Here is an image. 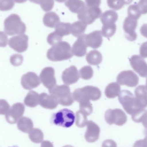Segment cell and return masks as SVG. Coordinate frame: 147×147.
<instances>
[{
	"label": "cell",
	"instance_id": "obj_1",
	"mask_svg": "<svg viewBox=\"0 0 147 147\" xmlns=\"http://www.w3.org/2000/svg\"><path fill=\"white\" fill-rule=\"evenodd\" d=\"M118 100L126 112L132 115V117L136 116L146 110L139 105L133 93L127 90L121 92Z\"/></svg>",
	"mask_w": 147,
	"mask_h": 147
},
{
	"label": "cell",
	"instance_id": "obj_2",
	"mask_svg": "<svg viewBox=\"0 0 147 147\" xmlns=\"http://www.w3.org/2000/svg\"><path fill=\"white\" fill-rule=\"evenodd\" d=\"M47 56L51 61L58 62L70 59L73 53L70 45L68 42L61 41L50 48Z\"/></svg>",
	"mask_w": 147,
	"mask_h": 147
},
{
	"label": "cell",
	"instance_id": "obj_3",
	"mask_svg": "<svg viewBox=\"0 0 147 147\" xmlns=\"http://www.w3.org/2000/svg\"><path fill=\"white\" fill-rule=\"evenodd\" d=\"M4 30L5 33L10 36L21 35L26 32V27L18 15L12 14L4 20Z\"/></svg>",
	"mask_w": 147,
	"mask_h": 147
},
{
	"label": "cell",
	"instance_id": "obj_4",
	"mask_svg": "<svg viewBox=\"0 0 147 147\" xmlns=\"http://www.w3.org/2000/svg\"><path fill=\"white\" fill-rule=\"evenodd\" d=\"M49 90L51 95L56 98L59 104L63 106H70L74 102L73 94L68 86L56 85Z\"/></svg>",
	"mask_w": 147,
	"mask_h": 147
},
{
	"label": "cell",
	"instance_id": "obj_5",
	"mask_svg": "<svg viewBox=\"0 0 147 147\" xmlns=\"http://www.w3.org/2000/svg\"><path fill=\"white\" fill-rule=\"evenodd\" d=\"M75 117L72 111L65 109L59 111L53 116L52 121L55 125L69 128L73 125Z\"/></svg>",
	"mask_w": 147,
	"mask_h": 147
},
{
	"label": "cell",
	"instance_id": "obj_6",
	"mask_svg": "<svg viewBox=\"0 0 147 147\" xmlns=\"http://www.w3.org/2000/svg\"><path fill=\"white\" fill-rule=\"evenodd\" d=\"M105 117L106 122L110 125L115 124L119 126L124 125L127 120L124 111L118 109L108 110L105 112Z\"/></svg>",
	"mask_w": 147,
	"mask_h": 147
},
{
	"label": "cell",
	"instance_id": "obj_7",
	"mask_svg": "<svg viewBox=\"0 0 147 147\" xmlns=\"http://www.w3.org/2000/svg\"><path fill=\"white\" fill-rule=\"evenodd\" d=\"M102 14V10L99 7H86L81 13L78 14V18L80 20L88 25L92 24L95 20L100 17Z\"/></svg>",
	"mask_w": 147,
	"mask_h": 147
},
{
	"label": "cell",
	"instance_id": "obj_8",
	"mask_svg": "<svg viewBox=\"0 0 147 147\" xmlns=\"http://www.w3.org/2000/svg\"><path fill=\"white\" fill-rule=\"evenodd\" d=\"M117 81L121 85L133 87L136 86L139 84V78L132 71H124L118 74Z\"/></svg>",
	"mask_w": 147,
	"mask_h": 147
},
{
	"label": "cell",
	"instance_id": "obj_9",
	"mask_svg": "<svg viewBox=\"0 0 147 147\" xmlns=\"http://www.w3.org/2000/svg\"><path fill=\"white\" fill-rule=\"evenodd\" d=\"M28 37L26 34L14 36L9 39L8 45L9 47L18 53L24 52L28 47Z\"/></svg>",
	"mask_w": 147,
	"mask_h": 147
},
{
	"label": "cell",
	"instance_id": "obj_10",
	"mask_svg": "<svg viewBox=\"0 0 147 147\" xmlns=\"http://www.w3.org/2000/svg\"><path fill=\"white\" fill-rule=\"evenodd\" d=\"M25 110L23 104L20 102L14 104L5 115L6 121L10 124H15L22 117Z\"/></svg>",
	"mask_w": 147,
	"mask_h": 147
},
{
	"label": "cell",
	"instance_id": "obj_11",
	"mask_svg": "<svg viewBox=\"0 0 147 147\" xmlns=\"http://www.w3.org/2000/svg\"><path fill=\"white\" fill-rule=\"evenodd\" d=\"M40 79L43 84L49 90L57 85L55 70L52 67H46L43 69L40 75Z\"/></svg>",
	"mask_w": 147,
	"mask_h": 147
},
{
	"label": "cell",
	"instance_id": "obj_12",
	"mask_svg": "<svg viewBox=\"0 0 147 147\" xmlns=\"http://www.w3.org/2000/svg\"><path fill=\"white\" fill-rule=\"evenodd\" d=\"M138 26L137 20L130 18L129 16L126 17L123 24V28L125 33L126 38L130 41H134L137 38V34L136 29Z\"/></svg>",
	"mask_w": 147,
	"mask_h": 147
},
{
	"label": "cell",
	"instance_id": "obj_13",
	"mask_svg": "<svg viewBox=\"0 0 147 147\" xmlns=\"http://www.w3.org/2000/svg\"><path fill=\"white\" fill-rule=\"evenodd\" d=\"M129 61L132 68L141 77H147V63L142 57L139 55H134L129 59Z\"/></svg>",
	"mask_w": 147,
	"mask_h": 147
},
{
	"label": "cell",
	"instance_id": "obj_14",
	"mask_svg": "<svg viewBox=\"0 0 147 147\" xmlns=\"http://www.w3.org/2000/svg\"><path fill=\"white\" fill-rule=\"evenodd\" d=\"M21 84L23 88L30 90L40 85V79L34 72H28L22 77Z\"/></svg>",
	"mask_w": 147,
	"mask_h": 147
},
{
	"label": "cell",
	"instance_id": "obj_15",
	"mask_svg": "<svg viewBox=\"0 0 147 147\" xmlns=\"http://www.w3.org/2000/svg\"><path fill=\"white\" fill-rule=\"evenodd\" d=\"M86 126L87 129L85 134L86 140L90 143L95 142L99 138L100 128L98 125L91 121L87 122Z\"/></svg>",
	"mask_w": 147,
	"mask_h": 147
},
{
	"label": "cell",
	"instance_id": "obj_16",
	"mask_svg": "<svg viewBox=\"0 0 147 147\" xmlns=\"http://www.w3.org/2000/svg\"><path fill=\"white\" fill-rule=\"evenodd\" d=\"M80 75L75 66H70L63 71L62 75L63 82L67 85H70L78 82Z\"/></svg>",
	"mask_w": 147,
	"mask_h": 147
},
{
	"label": "cell",
	"instance_id": "obj_17",
	"mask_svg": "<svg viewBox=\"0 0 147 147\" xmlns=\"http://www.w3.org/2000/svg\"><path fill=\"white\" fill-rule=\"evenodd\" d=\"M86 42L87 47L93 49L99 48L102 43V34L100 31H95L85 34Z\"/></svg>",
	"mask_w": 147,
	"mask_h": 147
},
{
	"label": "cell",
	"instance_id": "obj_18",
	"mask_svg": "<svg viewBox=\"0 0 147 147\" xmlns=\"http://www.w3.org/2000/svg\"><path fill=\"white\" fill-rule=\"evenodd\" d=\"M87 47L85 34H83L78 38L73 45L71 49L73 55L78 57H84L86 54Z\"/></svg>",
	"mask_w": 147,
	"mask_h": 147
},
{
	"label": "cell",
	"instance_id": "obj_19",
	"mask_svg": "<svg viewBox=\"0 0 147 147\" xmlns=\"http://www.w3.org/2000/svg\"><path fill=\"white\" fill-rule=\"evenodd\" d=\"M38 104L45 109H54L57 107L59 103L51 95L44 92L39 95Z\"/></svg>",
	"mask_w": 147,
	"mask_h": 147
},
{
	"label": "cell",
	"instance_id": "obj_20",
	"mask_svg": "<svg viewBox=\"0 0 147 147\" xmlns=\"http://www.w3.org/2000/svg\"><path fill=\"white\" fill-rule=\"evenodd\" d=\"M136 98L138 103L142 108L147 107V90L146 86L140 85L135 90Z\"/></svg>",
	"mask_w": 147,
	"mask_h": 147
},
{
	"label": "cell",
	"instance_id": "obj_21",
	"mask_svg": "<svg viewBox=\"0 0 147 147\" xmlns=\"http://www.w3.org/2000/svg\"><path fill=\"white\" fill-rule=\"evenodd\" d=\"M43 23L46 26L49 28H56L60 22L59 16L55 12L46 13L43 17Z\"/></svg>",
	"mask_w": 147,
	"mask_h": 147
},
{
	"label": "cell",
	"instance_id": "obj_22",
	"mask_svg": "<svg viewBox=\"0 0 147 147\" xmlns=\"http://www.w3.org/2000/svg\"><path fill=\"white\" fill-rule=\"evenodd\" d=\"M65 5L72 13L79 14L85 8V3L81 0H66Z\"/></svg>",
	"mask_w": 147,
	"mask_h": 147
},
{
	"label": "cell",
	"instance_id": "obj_23",
	"mask_svg": "<svg viewBox=\"0 0 147 147\" xmlns=\"http://www.w3.org/2000/svg\"><path fill=\"white\" fill-rule=\"evenodd\" d=\"M100 20L103 25L115 24L118 20V14L114 10H107L102 14Z\"/></svg>",
	"mask_w": 147,
	"mask_h": 147
},
{
	"label": "cell",
	"instance_id": "obj_24",
	"mask_svg": "<svg viewBox=\"0 0 147 147\" xmlns=\"http://www.w3.org/2000/svg\"><path fill=\"white\" fill-rule=\"evenodd\" d=\"M17 128L23 133H29L33 129V123L30 118L22 117L18 121Z\"/></svg>",
	"mask_w": 147,
	"mask_h": 147
},
{
	"label": "cell",
	"instance_id": "obj_25",
	"mask_svg": "<svg viewBox=\"0 0 147 147\" xmlns=\"http://www.w3.org/2000/svg\"><path fill=\"white\" fill-rule=\"evenodd\" d=\"M121 92V86L116 82L109 84L105 90V95L108 98H115L119 96Z\"/></svg>",
	"mask_w": 147,
	"mask_h": 147
},
{
	"label": "cell",
	"instance_id": "obj_26",
	"mask_svg": "<svg viewBox=\"0 0 147 147\" xmlns=\"http://www.w3.org/2000/svg\"><path fill=\"white\" fill-rule=\"evenodd\" d=\"M87 25L81 22L78 21L74 22L71 26V32L75 37H79L84 34Z\"/></svg>",
	"mask_w": 147,
	"mask_h": 147
},
{
	"label": "cell",
	"instance_id": "obj_27",
	"mask_svg": "<svg viewBox=\"0 0 147 147\" xmlns=\"http://www.w3.org/2000/svg\"><path fill=\"white\" fill-rule=\"evenodd\" d=\"M102 54L96 50L91 51L86 56V60L90 65H97L100 64L102 62Z\"/></svg>",
	"mask_w": 147,
	"mask_h": 147
},
{
	"label": "cell",
	"instance_id": "obj_28",
	"mask_svg": "<svg viewBox=\"0 0 147 147\" xmlns=\"http://www.w3.org/2000/svg\"><path fill=\"white\" fill-rule=\"evenodd\" d=\"M38 93L34 91L28 92L24 99V103L28 107L34 108L38 104Z\"/></svg>",
	"mask_w": 147,
	"mask_h": 147
},
{
	"label": "cell",
	"instance_id": "obj_29",
	"mask_svg": "<svg viewBox=\"0 0 147 147\" xmlns=\"http://www.w3.org/2000/svg\"><path fill=\"white\" fill-rule=\"evenodd\" d=\"M83 88L90 100L97 101L101 97V91L97 87L92 86H87Z\"/></svg>",
	"mask_w": 147,
	"mask_h": 147
},
{
	"label": "cell",
	"instance_id": "obj_30",
	"mask_svg": "<svg viewBox=\"0 0 147 147\" xmlns=\"http://www.w3.org/2000/svg\"><path fill=\"white\" fill-rule=\"evenodd\" d=\"M71 24L68 22H59L55 28V32L62 37L68 35L71 33Z\"/></svg>",
	"mask_w": 147,
	"mask_h": 147
},
{
	"label": "cell",
	"instance_id": "obj_31",
	"mask_svg": "<svg viewBox=\"0 0 147 147\" xmlns=\"http://www.w3.org/2000/svg\"><path fill=\"white\" fill-rule=\"evenodd\" d=\"M28 134L29 139L34 143H40L44 140V134L39 129H33Z\"/></svg>",
	"mask_w": 147,
	"mask_h": 147
},
{
	"label": "cell",
	"instance_id": "obj_32",
	"mask_svg": "<svg viewBox=\"0 0 147 147\" xmlns=\"http://www.w3.org/2000/svg\"><path fill=\"white\" fill-rule=\"evenodd\" d=\"M117 26L115 24L103 25L102 27V34L105 38H109L112 37L115 33Z\"/></svg>",
	"mask_w": 147,
	"mask_h": 147
},
{
	"label": "cell",
	"instance_id": "obj_33",
	"mask_svg": "<svg viewBox=\"0 0 147 147\" xmlns=\"http://www.w3.org/2000/svg\"><path fill=\"white\" fill-rule=\"evenodd\" d=\"M128 16L132 19L138 20L141 16L142 13L137 4L131 5L128 8Z\"/></svg>",
	"mask_w": 147,
	"mask_h": 147
},
{
	"label": "cell",
	"instance_id": "obj_34",
	"mask_svg": "<svg viewBox=\"0 0 147 147\" xmlns=\"http://www.w3.org/2000/svg\"><path fill=\"white\" fill-rule=\"evenodd\" d=\"M76 125L79 127H84L87 124V115L79 110L76 112Z\"/></svg>",
	"mask_w": 147,
	"mask_h": 147
},
{
	"label": "cell",
	"instance_id": "obj_35",
	"mask_svg": "<svg viewBox=\"0 0 147 147\" xmlns=\"http://www.w3.org/2000/svg\"><path fill=\"white\" fill-rule=\"evenodd\" d=\"M80 78L85 80L90 79L93 74V71L90 66H85L80 69L79 71Z\"/></svg>",
	"mask_w": 147,
	"mask_h": 147
},
{
	"label": "cell",
	"instance_id": "obj_36",
	"mask_svg": "<svg viewBox=\"0 0 147 147\" xmlns=\"http://www.w3.org/2000/svg\"><path fill=\"white\" fill-rule=\"evenodd\" d=\"M62 39L63 37L60 36L54 31L48 35L47 38V41L49 45L51 46H54L61 42Z\"/></svg>",
	"mask_w": 147,
	"mask_h": 147
},
{
	"label": "cell",
	"instance_id": "obj_37",
	"mask_svg": "<svg viewBox=\"0 0 147 147\" xmlns=\"http://www.w3.org/2000/svg\"><path fill=\"white\" fill-rule=\"evenodd\" d=\"M108 6L115 10L121 9L125 5L123 0H107Z\"/></svg>",
	"mask_w": 147,
	"mask_h": 147
},
{
	"label": "cell",
	"instance_id": "obj_38",
	"mask_svg": "<svg viewBox=\"0 0 147 147\" xmlns=\"http://www.w3.org/2000/svg\"><path fill=\"white\" fill-rule=\"evenodd\" d=\"M13 0H0V10L8 11L10 10L14 6Z\"/></svg>",
	"mask_w": 147,
	"mask_h": 147
},
{
	"label": "cell",
	"instance_id": "obj_39",
	"mask_svg": "<svg viewBox=\"0 0 147 147\" xmlns=\"http://www.w3.org/2000/svg\"><path fill=\"white\" fill-rule=\"evenodd\" d=\"M39 4L44 11L48 12L53 8L54 0H39Z\"/></svg>",
	"mask_w": 147,
	"mask_h": 147
},
{
	"label": "cell",
	"instance_id": "obj_40",
	"mask_svg": "<svg viewBox=\"0 0 147 147\" xmlns=\"http://www.w3.org/2000/svg\"><path fill=\"white\" fill-rule=\"evenodd\" d=\"M23 61V57L20 54H13L10 58V63L14 66H18L21 65Z\"/></svg>",
	"mask_w": 147,
	"mask_h": 147
},
{
	"label": "cell",
	"instance_id": "obj_41",
	"mask_svg": "<svg viewBox=\"0 0 147 147\" xmlns=\"http://www.w3.org/2000/svg\"><path fill=\"white\" fill-rule=\"evenodd\" d=\"M10 109V106L6 100L0 99V115H6Z\"/></svg>",
	"mask_w": 147,
	"mask_h": 147
},
{
	"label": "cell",
	"instance_id": "obj_42",
	"mask_svg": "<svg viewBox=\"0 0 147 147\" xmlns=\"http://www.w3.org/2000/svg\"><path fill=\"white\" fill-rule=\"evenodd\" d=\"M137 5L142 14L147 13V0H140Z\"/></svg>",
	"mask_w": 147,
	"mask_h": 147
},
{
	"label": "cell",
	"instance_id": "obj_43",
	"mask_svg": "<svg viewBox=\"0 0 147 147\" xmlns=\"http://www.w3.org/2000/svg\"><path fill=\"white\" fill-rule=\"evenodd\" d=\"M8 37L5 33L0 32V47H4L7 45Z\"/></svg>",
	"mask_w": 147,
	"mask_h": 147
},
{
	"label": "cell",
	"instance_id": "obj_44",
	"mask_svg": "<svg viewBox=\"0 0 147 147\" xmlns=\"http://www.w3.org/2000/svg\"><path fill=\"white\" fill-rule=\"evenodd\" d=\"M86 6L90 7H99L101 0H85Z\"/></svg>",
	"mask_w": 147,
	"mask_h": 147
},
{
	"label": "cell",
	"instance_id": "obj_45",
	"mask_svg": "<svg viewBox=\"0 0 147 147\" xmlns=\"http://www.w3.org/2000/svg\"><path fill=\"white\" fill-rule=\"evenodd\" d=\"M140 55L141 57L144 58H147V41L143 43L141 46Z\"/></svg>",
	"mask_w": 147,
	"mask_h": 147
},
{
	"label": "cell",
	"instance_id": "obj_46",
	"mask_svg": "<svg viewBox=\"0 0 147 147\" xmlns=\"http://www.w3.org/2000/svg\"><path fill=\"white\" fill-rule=\"evenodd\" d=\"M133 147H147V135L145 139L137 141Z\"/></svg>",
	"mask_w": 147,
	"mask_h": 147
},
{
	"label": "cell",
	"instance_id": "obj_47",
	"mask_svg": "<svg viewBox=\"0 0 147 147\" xmlns=\"http://www.w3.org/2000/svg\"><path fill=\"white\" fill-rule=\"evenodd\" d=\"M102 147H117V145L113 140H107L103 142Z\"/></svg>",
	"mask_w": 147,
	"mask_h": 147
},
{
	"label": "cell",
	"instance_id": "obj_48",
	"mask_svg": "<svg viewBox=\"0 0 147 147\" xmlns=\"http://www.w3.org/2000/svg\"><path fill=\"white\" fill-rule=\"evenodd\" d=\"M140 32L142 36L147 38V24L142 25L140 28Z\"/></svg>",
	"mask_w": 147,
	"mask_h": 147
},
{
	"label": "cell",
	"instance_id": "obj_49",
	"mask_svg": "<svg viewBox=\"0 0 147 147\" xmlns=\"http://www.w3.org/2000/svg\"><path fill=\"white\" fill-rule=\"evenodd\" d=\"M142 124H143L144 127H145V131H144V134H145V135H147V113L145 115L144 117H143V119H142Z\"/></svg>",
	"mask_w": 147,
	"mask_h": 147
},
{
	"label": "cell",
	"instance_id": "obj_50",
	"mask_svg": "<svg viewBox=\"0 0 147 147\" xmlns=\"http://www.w3.org/2000/svg\"><path fill=\"white\" fill-rule=\"evenodd\" d=\"M40 147H53V145L51 142L48 141H45L41 143Z\"/></svg>",
	"mask_w": 147,
	"mask_h": 147
},
{
	"label": "cell",
	"instance_id": "obj_51",
	"mask_svg": "<svg viewBox=\"0 0 147 147\" xmlns=\"http://www.w3.org/2000/svg\"><path fill=\"white\" fill-rule=\"evenodd\" d=\"M27 0H14L16 3H23L26 2Z\"/></svg>",
	"mask_w": 147,
	"mask_h": 147
},
{
	"label": "cell",
	"instance_id": "obj_52",
	"mask_svg": "<svg viewBox=\"0 0 147 147\" xmlns=\"http://www.w3.org/2000/svg\"><path fill=\"white\" fill-rule=\"evenodd\" d=\"M125 4H129L133 2V0H123Z\"/></svg>",
	"mask_w": 147,
	"mask_h": 147
},
{
	"label": "cell",
	"instance_id": "obj_53",
	"mask_svg": "<svg viewBox=\"0 0 147 147\" xmlns=\"http://www.w3.org/2000/svg\"><path fill=\"white\" fill-rule=\"evenodd\" d=\"M29 1L32 2L34 3H36V4H39V0H29Z\"/></svg>",
	"mask_w": 147,
	"mask_h": 147
},
{
	"label": "cell",
	"instance_id": "obj_54",
	"mask_svg": "<svg viewBox=\"0 0 147 147\" xmlns=\"http://www.w3.org/2000/svg\"><path fill=\"white\" fill-rule=\"evenodd\" d=\"M56 1L58 2L59 3H63L65 2L66 0H55Z\"/></svg>",
	"mask_w": 147,
	"mask_h": 147
},
{
	"label": "cell",
	"instance_id": "obj_55",
	"mask_svg": "<svg viewBox=\"0 0 147 147\" xmlns=\"http://www.w3.org/2000/svg\"><path fill=\"white\" fill-rule=\"evenodd\" d=\"M63 147H74L72 146H69V145H67V146H65Z\"/></svg>",
	"mask_w": 147,
	"mask_h": 147
},
{
	"label": "cell",
	"instance_id": "obj_56",
	"mask_svg": "<svg viewBox=\"0 0 147 147\" xmlns=\"http://www.w3.org/2000/svg\"><path fill=\"white\" fill-rule=\"evenodd\" d=\"M146 88L147 90V78L146 79Z\"/></svg>",
	"mask_w": 147,
	"mask_h": 147
},
{
	"label": "cell",
	"instance_id": "obj_57",
	"mask_svg": "<svg viewBox=\"0 0 147 147\" xmlns=\"http://www.w3.org/2000/svg\"><path fill=\"white\" fill-rule=\"evenodd\" d=\"M16 147V146H14V147Z\"/></svg>",
	"mask_w": 147,
	"mask_h": 147
}]
</instances>
